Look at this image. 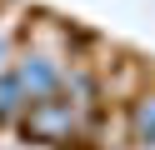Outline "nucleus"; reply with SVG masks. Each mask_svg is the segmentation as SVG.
I'll return each instance as SVG.
<instances>
[{
  "mask_svg": "<svg viewBox=\"0 0 155 150\" xmlns=\"http://www.w3.org/2000/svg\"><path fill=\"white\" fill-rule=\"evenodd\" d=\"M90 105H95V80L85 70H70L60 80V90H50L45 100H30L20 110V130L45 145H75L90 125Z\"/></svg>",
  "mask_w": 155,
  "mask_h": 150,
  "instance_id": "1",
  "label": "nucleus"
},
{
  "mask_svg": "<svg viewBox=\"0 0 155 150\" xmlns=\"http://www.w3.org/2000/svg\"><path fill=\"white\" fill-rule=\"evenodd\" d=\"M60 80H65L60 60L45 55V50H20V55L10 60V85H15V95H20L25 105H30V100H45L50 90H60Z\"/></svg>",
  "mask_w": 155,
  "mask_h": 150,
  "instance_id": "2",
  "label": "nucleus"
},
{
  "mask_svg": "<svg viewBox=\"0 0 155 150\" xmlns=\"http://www.w3.org/2000/svg\"><path fill=\"white\" fill-rule=\"evenodd\" d=\"M130 135H135L140 150H155V90L130 105Z\"/></svg>",
  "mask_w": 155,
  "mask_h": 150,
  "instance_id": "3",
  "label": "nucleus"
},
{
  "mask_svg": "<svg viewBox=\"0 0 155 150\" xmlns=\"http://www.w3.org/2000/svg\"><path fill=\"white\" fill-rule=\"evenodd\" d=\"M10 60H15V25H0V75L10 70Z\"/></svg>",
  "mask_w": 155,
  "mask_h": 150,
  "instance_id": "4",
  "label": "nucleus"
}]
</instances>
